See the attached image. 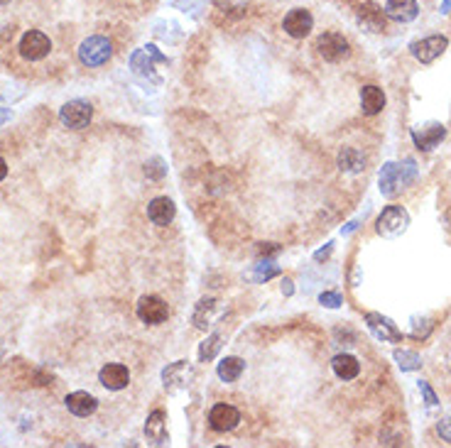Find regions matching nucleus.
<instances>
[{"mask_svg": "<svg viewBox=\"0 0 451 448\" xmlns=\"http://www.w3.org/2000/svg\"><path fill=\"white\" fill-rule=\"evenodd\" d=\"M414 179H417V167H414V162H404V164L388 162L385 167L381 169V192L393 199V197H397L404 187H409Z\"/></svg>", "mask_w": 451, "mask_h": 448, "instance_id": "obj_1", "label": "nucleus"}, {"mask_svg": "<svg viewBox=\"0 0 451 448\" xmlns=\"http://www.w3.org/2000/svg\"><path fill=\"white\" fill-rule=\"evenodd\" d=\"M91 118H94V106L86 101H69L59 111L61 125L69 127V130H84V127H89Z\"/></svg>", "mask_w": 451, "mask_h": 448, "instance_id": "obj_2", "label": "nucleus"}, {"mask_svg": "<svg viewBox=\"0 0 451 448\" xmlns=\"http://www.w3.org/2000/svg\"><path fill=\"white\" fill-rule=\"evenodd\" d=\"M407 225H409L407 211H404L402 206H388V209L378 216L376 230H378V235H383V238H395V235L404 233Z\"/></svg>", "mask_w": 451, "mask_h": 448, "instance_id": "obj_3", "label": "nucleus"}, {"mask_svg": "<svg viewBox=\"0 0 451 448\" xmlns=\"http://www.w3.org/2000/svg\"><path fill=\"white\" fill-rule=\"evenodd\" d=\"M111 54H113V44L106 37H101V35L84 39L79 47V59L81 64L86 66H104L106 61L111 59Z\"/></svg>", "mask_w": 451, "mask_h": 448, "instance_id": "obj_4", "label": "nucleus"}, {"mask_svg": "<svg viewBox=\"0 0 451 448\" xmlns=\"http://www.w3.org/2000/svg\"><path fill=\"white\" fill-rule=\"evenodd\" d=\"M316 51H319L326 61H334L336 64V61H343L348 54H351V44H348V39L343 37V35L324 32V35H319V39H316Z\"/></svg>", "mask_w": 451, "mask_h": 448, "instance_id": "obj_5", "label": "nucleus"}, {"mask_svg": "<svg viewBox=\"0 0 451 448\" xmlns=\"http://www.w3.org/2000/svg\"><path fill=\"white\" fill-rule=\"evenodd\" d=\"M52 49V42L44 32H37V30H30V32L23 35L20 39V56L27 61H39L49 54Z\"/></svg>", "mask_w": 451, "mask_h": 448, "instance_id": "obj_6", "label": "nucleus"}, {"mask_svg": "<svg viewBox=\"0 0 451 448\" xmlns=\"http://www.w3.org/2000/svg\"><path fill=\"white\" fill-rule=\"evenodd\" d=\"M449 47V39L442 37V35H432V37L427 39H419V42H412V56L417 61H422V64H432L434 59H439V56L444 54V49Z\"/></svg>", "mask_w": 451, "mask_h": 448, "instance_id": "obj_7", "label": "nucleus"}, {"mask_svg": "<svg viewBox=\"0 0 451 448\" xmlns=\"http://www.w3.org/2000/svg\"><path fill=\"white\" fill-rule=\"evenodd\" d=\"M282 27H285V32L290 35V37L304 39L307 35L311 32V27H314V18H311L309 10L295 8V10H290V13L285 15V23H282Z\"/></svg>", "mask_w": 451, "mask_h": 448, "instance_id": "obj_8", "label": "nucleus"}, {"mask_svg": "<svg viewBox=\"0 0 451 448\" xmlns=\"http://www.w3.org/2000/svg\"><path fill=\"white\" fill-rule=\"evenodd\" d=\"M356 20H358V25H361L363 30H368V32H383V30H385L388 15H385V10H383L381 5H376V3H371V0H368V3L358 5Z\"/></svg>", "mask_w": 451, "mask_h": 448, "instance_id": "obj_9", "label": "nucleus"}, {"mask_svg": "<svg viewBox=\"0 0 451 448\" xmlns=\"http://www.w3.org/2000/svg\"><path fill=\"white\" fill-rule=\"evenodd\" d=\"M137 316H140L142 323L157 326V323L167 321L169 309L160 297H142L140 301H137Z\"/></svg>", "mask_w": 451, "mask_h": 448, "instance_id": "obj_10", "label": "nucleus"}, {"mask_svg": "<svg viewBox=\"0 0 451 448\" xmlns=\"http://www.w3.org/2000/svg\"><path fill=\"white\" fill-rule=\"evenodd\" d=\"M366 323L368 328H371L373 333H376L381 341H388V343H402V331H400L397 326L390 321L388 316H383V313H366Z\"/></svg>", "mask_w": 451, "mask_h": 448, "instance_id": "obj_11", "label": "nucleus"}, {"mask_svg": "<svg viewBox=\"0 0 451 448\" xmlns=\"http://www.w3.org/2000/svg\"><path fill=\"white\" fill-rule=\"evenodd\" d=\"M155 61H160V64H165L167 56H165V54H160V49H157V47H152V44H147V47L137 49L135 54H132L130 66H132V71H135V74H140V76H152V64H155ZM152 79L157 81V76H152Z\"/></svg>", "mask_w": 451, "mask_h": 448, "instance_id": "obj_12", "label": "nucleus"}, {"mask_svg": "<svg viewBox=\"0 0 451 448\" xmlns=\"http://www.w3.org/2000/svg\"><path fill=\"white\" fill-rule=\"evenodd\" d=\"M240 421V411L230 404H216L209 414V424H211L214 431L218 434H226V431H233Z\"/></svg>", "mask_w": 451, "mask_h": 448, "instance_id": "obj_13", "label": "nucleus"}, {"mask_svg": "<svg viewBox=\"0 0 451 448\" xmlns=\"http://www.w3.org/2000/svg\"><path fill=\"white\" fill-rule=\"evenodd\" d=\"M444 137H447V127H444L442 123H427V125L414 127V130H412L414 145H417L419 149H427V152L437 147Z\"/></svg>", "mask_w": 451, "mask_h": 448, "instance_id": "obj_14", "label": "nucleus"}, {"mask_svg": "<svg viewBox=\"0 0 451 448\" xmlns=\"http://www.w3.org/2000/svg\"><path fill=\"white\" fill-rule=\"evenodd\" d=\"M99 380H101V385H104L106 390H113V392H118V390H125L128 387V382H130V373H128L125 365L109 363L106 368H101Z\"/></svg>", "mask_w": 451, "mask_h": 448, "instance_id": "obj_15", "label": "nucleus"}, {"mask_svg": "<svg viewBox=\"0 0 451 448\" xmlns=\"http://www.w3.org/2000/svg\"><path fill=\"white\" fill-rule=\"evenodd\" d=\"M419 13L417 0H388L385 3V15L395 23H412Z\"/></svg>", "mask_w": 451, "mask_h": 448, "instance_id": "obj_16", "label": "nucleus"}, {"mask_svg": "<svg viewBox=\"0 0 451 448\" xmlns=\"http://www.w3.org/2000/svg\"><path fill=\"white\" fill-rule=\"evenodd\" d=\"M174 213H177V209L167 197L152 199L150 206H147V216H150V220L155 225H169L174 220Z\"/></svg>", "mask_w": 451, "mask_h": 448, "instance_id": "obj_17", "label": "nucleus"}, {"mask_svg": "<svg viewBox=\"0 0 451 448\" xmlns=\"http://www.w3.org/2000/svg\"><path fill=\"white\" fill-rule=\"evenodd\" d=\"M361 108L366 116H378L385 108V94L378 86H363L361 89Z\"/></svg>", "mask_w": 451, "mask_h": 448, "instance_id": "obj_18", "label": "nucleus"}, {"mask_svg": "<svg viewBox=\"0 0 451 448\" xmlns=\"http://www.w3.org/2000/svg\"><path fill=\"white\" fill-rule=\"evenodd\" d=\"M96 406H99V402H96L94 394H89V392H71L69 397H66V409L76 416L94 414Z\"/></svg>", "mask_w": 451, "mask_h": 448, "instance_id": "obj_19", "label": "nucleus"}, {"mask_svg": "<svg viewBox=\"0 0 451 448\" xmlns=\"http://www.w3.org/2000/svg\"><path fill=\"white\" fill-rule=\"evenodd\" d=\"M167 416H165V411H152L150 416H147V424H145V436L152 441V444H165L167 441Z\"/></svg>", "mask_w": 451, "mask_h": 448, "instance_id": "obj_20", "label": "nucleus"}, {"mask_svg": "<svg viewBox=\"0 0 451 448\" xmlns=\"http://www.w3.org/2000/svg\"><path fill=\"white\" fill-rule=\"evenodd\" d=\"M338 167H341V172L358 174L366 169V157H363V152H358L356 147H343L341 152H338Z\"/></svg>", "mask_w": 451, "mask_h": 448, "instance_id": "obj_21", "label": "nucleus"}, {"mask_svg": "<svg viewBox=\"0 0 451 448\" xmlns=\"http://www.w3.org/2000/svg\"><path fill=\"white\" fill-rule=\"evenodd\" d=\"M331 368H334V373L341 380H353V378H358V373H361V363L348 353L336 355V358L331 360Z\"/></svg>", "mask_w": 451, "mask_h": 448, "instance_id": "obj_22", "label": "nucleus"}, {"mask_svg": "<svg viewBox=\"0 0 451 448\" xmlns=\"http://www.w3.org/2000/svg\"><path fill=\"white\" fill-rule=\"evenodd\" d=\"M245 370V363L240 358H223L221 363H218V378L223 380V382H235V380L243 375Z\"/></svg>", "mask_w": 451, "mask_h": 448, "instance_id": "obj_23", "label": "nucleus"}, {"mask_svg": "<svg viewBox=\"0 0 451 448\" xmlns=\"http://www.w3.org/2000/svg\"><path fill=\"white\" fill-rule=\"evenodd\" d=\"M395 360H397V365H400V370H404V373H412V370H417V368H422V358H419L414 350H395Z\"/></svg>", "mask_w": 451, "mask_h": 448, "instance_id": "obj_24", "label": "nucleus"}, {"mask_svg": "<svg viewBox=\"0 0 451 448\" xmlns=\"http://www.w3.org/2000/svg\"><path fill=\"white\" fill-rule=\"evenodd\" d=\"M218 348H221V336H218V333H214V336H209V341L202 343V350H199V358H202V360H211L214 355H216Z\"/></svg>", "mask_w": 451, "mask_h": 448, "instance_id": "obj_25", "label": "nucleus"}, {"mask_svg": "<svg viewBox=\"0 0 451 448\" xmlns=\"http://www.w3.org/2000/svg\"><path fill=\"white\" fill-rule=\"evenodd\" d=\"M145 174L150 179H162L167 174V167H162V159H150V162L145 164Z\"/></svg>", "mask_w": 451, "mask_h": 448, "instance_id": "obj_26", "label": "nucleus"}, {"mask_svg": "<svg viewBox=\"0 0 451 448\" xmlns=\"http://www.w3.org/2000/svg\"><path fill=\"white\" fill-rule=\"evenodd\" d=\"M275 275H280V270L278 267H270V265H258V270H255V280L258 282H263V280H270V277H275Z\"/></svg>", "mask_w": 451, "mask_h": 448, "instance_id": "obj_27", "label": "nucleus"}, {"mask_svg": "<svg viewBox=\"0 0 451 448\" xmlns=\"http://www.w3.org/2000/svg\"><path fill=\"white\" fill-rule=\"evenodd\" d=\"M319 301L329 309H338L341 306V294H336V292H324V294L319 297Z\"/></svg>", "mask_w": 451, "mask_h": 448, "instance_id": "obj_28", "label": "nucleus"}, {"mask_svg": "<svg viewBox=\"0 0 451 448\" xmlns=\"http://www.w3.org/2000/svg\"><path fill=\"white\" fill-rule=\"evenodd\" d=\"M437 431H439V436L447 441V444H451V416H447V419H439Z\"/></svg>", "mask_w": 451, "mask_h": 448, "instance_id": "obj_29", "label": "nucleus"}, {"mask_svg": "<svg viewBox=\"0 0 451 448\" xmlns=\"http://www.w3.org/2000/svg\"><path fill=\"white\" fill-rule=\"evenodd\" d=\"M419 390H422V394H424V399H427V404H429V406L437 404V394L432 392V387H429L427 382H419Z\"/></svg>", "mask_w": 451, "mask_h": 448, "instance_id": "obj_30", "label": "nucleus"}, {"mask_svg": "<svg viewBox=\"0 0 451 448\" xmlns=\"http://www.w3.org/2000/svg\"><path fill=\"white\" fill-rule=\"evenodd\" d=\"M5 177H8V164H5V159L0 157V182H3Z\"/></svg>", "mask_w": 451, "mask_h": 448, "instance_id": "obj_31", "label": "nucleus"}, {"mask_svg": "<svg viewBox=\"0 0 451 448\" xmlns=\"http://www.w3.org/2000/svg\"><path fill=\"white\" fill-rule=\"evenodd\" d=\"M282 292H285V294H292V282L290 280L282 282Z\"/></svg>", "mask_w": 451, "mask_h": 448, "instance_id": "obj_32", "label": "nucleus"}]
</instances>
